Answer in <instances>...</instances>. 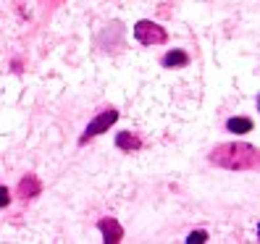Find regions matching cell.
I'll use <instances>...</instances> for the list:
<instances>
[{
	"mask_svg": "<svg viewBox=\"0 0 260 244\" xmlns=\"http://www.w3.org/2000/svg\"><path fill=\"white\" fill-rule=\"evenodd\" d=\"M116 118H118V113L116 111H103L95 121H92V124H89L87 129H84V136H82V145L89 140V136H98V134H103V131H108L111 129V124H116Z\"/></svg>",
	"mask_w": 260,
	"mask_h": 244,
	"instance_id": "cell-3",
	"label": "cell"
},
{
	"mask_svg": "<svg viewBox=\"0 0 260 244\" xmlns=\"http://www.w3.org/2000/svg\"><path fill=\"white\" fill-rule=\"evenodd\" d=\"M226 129L232 134H250L252 131V121L250 118H229L226 121Z\"/></svg>",
	"mask_w": 260,
	"mask_h": 244,
	"instance_id": "cell-5",
	"label": "cell"
},
{
	"mask_svg": "<svg viewBox=\"0 0 260 244\" xmlns=\"http://www.w3.org/2000/svg\"><path fill=\"white\" fill-rule=\"evenodd\" d=\"M187 241H189V244H203V241H208V234H205V231H192V234L187 236Z\"/></svg>",
	"mask_w": 260,
	"mask_h": 244,
	"instance_id": "cell-9",
	"label": "cell"
},
{
	"mask_svg": "<svg viewBox=\"0 0 260 244\" xmlns=\"http://www.w3.org/2000/svg\"><path fill=\"white\" fill-rule=\"evenodd\" d=\"M189 63V55L187 53H181V50H174V53H166L163 55V66H187Z\"/></svg>",
	"mask_w": 260,
	"mask_h": 244,
	"instance_id": "cell-6",
	"label": "cell"
},
{
	"mask_svg": "<svg viewBox=\"0 0 260 244\" xmlns=\"http://www.w3.org/2000/svg\"><path fill=\"white\" fill-rule=\"evenodd\" d=\"M116 145L121 147V150H137L142 142H140V136H134V134H129V131H124V134H118V140H116Z\"/></svg>",
	"mask_w": 260,
	"mask_h": 244,
	"instance_id": "cell-8",
	"label": "cell"
},
{
	"mask_svg": "<svg viewBox=\"0 0 260 244\" xmlns=\"http://www.w3.org/2000/svg\"><path fill=\"white\" fill-rule=\"evenodd\" d=\"M11 202V194H8V189L6 187H0V207H6Z\"/></svg>",
	"mask_w": 260,
	"mask_h": 244,
	"instance_id": "cell-10",
	"label": "cell"
},
{
	"mask_svg": "<svg viewBox=\"0 0 260 244\" xmlns=\"http://www.w3.org/2000/svg\"><path fill=\"white\" fill-rule=\"evenodd\" d=\"M210 163L223 165V168H255L257 165V150L250 145H223L210 155Z\"/></svg>",
	"mask_w": 260,
	"mask_h": 244,
	"instance_id": "cell-1",
	"label": "cell"
},
{
	"mask_svg": "<svg viewBox=\"0 0 260 244\" xmlns=\"http://www.w3.org/2000/svg\"><path fill=\"white\" fill-rule=\"evenodd\" d=\"M134 37L142 45H163L166 42V29H160L152 21H140L134 26Z\"/></svg>",
	"mask_w": 260,
	"mask_h": 244,
	"instance_id": "cell-2",
	"label": "cell"
},
{
	"mask_svg": "<svg viewBox=\"0 0 260 244\" xmlns=\"http://www.w3.org/2000/svg\"><path fill=\"white\" fill-rule=\"evenodd\" d=\"M37 192H40V181L35 176H26L21 184H19V194L24 197V200H26V197H35Z\"/></svg>",
	"mask_w": 260,
	"mask_h": 244,
	"instance_id": "cell-7",
	"label": "cell"
},
{
	"mask_svg": "<svg viewBox=\"0 0 260 244\" xmlns=\"http://www.w3.org/2000/svg\"><path fill=\"white\" fill-rule=\"evenodd\" d=\"M100 231H103V236H105V241H121V236H124V228L118 226V221H113V218H103L100 221Z\"/></svg>",
	"mask_w": 260,
	"mask_h": 244,
	"instance_id": "cell-4",
	"label": "cell"
}]
</instances>
